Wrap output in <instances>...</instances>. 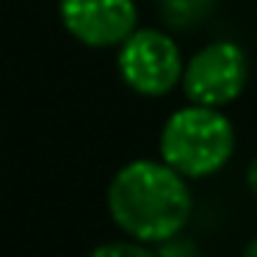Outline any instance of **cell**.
Here are the masks:
<instances>
[{
    "mask_svg": "<svg viewBox=\"0 0 257 257\" xmlns=\"http://www.w3.org/2000/svg\"><path fill=\"white\" fill-rule=\"evenodd\" d=\"M108 210L130 238L161 243L188 224L191 191L185 177L166 161H130L108 185Z\"/></svg>",
    "mask_w": 257,
    "mask_h": 257,
    "instance_id": "6da1fadb",
    "label": "cell"
},
{
    "mask_svg": "<svg viewBox=\"0 0 257 257\" xmlns=\"http://www.w3.org/2000/svg\"><path fill=\"white\" fill-rule=\"evenodd\" d=\"M249 83V58L235 42H213L191 56L183 69L185 97L196 105L221 108Z\"/></svg>",
    "mask_w": 257,
    "mask_h": 257,
    "instance_id": "277c9868",
    "label": "cell"
},
{
    "mask_svg": "<svg viewBox=\"0 0 257 257\" xmlns=\"http://www.w3.org/2000/svg\"><path fill=\"white\" fill-rule=\"evenodd\" d=\"M89 257H161L158 251L147 249L144 243H127V240H116V243H102L91 251Z\"/></svg>",
    "mask_w": 257,
    "mask_h": 257,
    "instance_id": "52a82bcc",
    "label": "cell"
},
{
    "mask_svg": "<svg viewBox=\"0 0 257 257\" xmlns=\"http://www.w3.org/2000/svg\"><path fill=\"white\" fill-rule=\"evenodd\" d=\"M183 56L163 31H133L119 50L122 80L144 97H163L183 80Z\"/></svg>",
    "mask_w": 257,
    "mask_h": 257,
    "instance_id": "3957f363",
    "label": "cell"
},
{
    "mask_svg": "<svg viewBox=\"0 0 257 257\" xmlns=\"http://www.w3.org/2000/svg\"><path fill=\"white\" fill-rule=\"evenodd\" d=\"M158 254L161 257H196V246L191 243V240L174 235V238H169V240H161Z\"/></svg>",
    "mask_w": 257,
    "mask_h": 257,
    "instance_id": "ba28073f",
    "label": "cell"
},
{
    "mask_svg": "<svg viewBox=\"0 0 257 257\" xmlns=\"http://www.w3.org/2000/svg\"><path fill=\"white\" fill-rule=\"evenodd\" d=\"M235 152V130L218 108H180L161 130V158L183 177H210Z\"/></svg>",
    "mask_w": 257,
    "mask_h": 257,
    "instance_id": "7a4b0ae2",
    "label": "cell"
},
{
    "mask_svg": "<svg viewBox=\"0 0 257 257\" xmlns=\"http://www.w3.org/2000/svg\"><path fill=\"white\" fill-rule=\"evenodd\" d=\"M216 9V0H161V12L172 28H194Z\"/></svg>",
    "mask_w": 257,
    "mask_h": 257,
    "instance_id": "8992f818",
    "label": "cell"
},
{
    "mask_svg": "<svg viewBox=\"0 0 257 257\" xmlns=\"http://www.w3.org/2000/svg\"><path fill=\"white\" fill-rule=\"evenodd\" d=\"M246 183H249V188H251V194L257 196V158L249 163V169H246Z\"/></svg>",
    "mask_w": 257,
    "mask_h": 257,
    "instance_id": "9c48e42d",
    "label": "cell"
},
{
    "mask_svg": "<svg viewBox=\"0 0 257 257\" xmlns=\"http://www.w3.org/2000/svg\"><path fill=\"white\" fill-rule=\"evenodd\" d=\"M243 257H257V238H251L243 249Z\"/></svg>",
    "mask_w": 257,
    "mask_h": 257,
    "instance_id": "30bf717a",
    "label": "cell"
},
{
    "mask_svg": "<svg viewBox=\"0 0 257 257\" xmlns=\"http://www.w3.org/2000/svg\"><path fill=\"white\" fill-rule=\"evenodd\" d=\"M61 20L89 47L122 45L139 25L133 0H61Z\"/></svg>",
    "mask_w": 257,
    "mask_h": 257,
    "instance_id": "5b68a950",
    "label": "cell"
}]
</instances>
